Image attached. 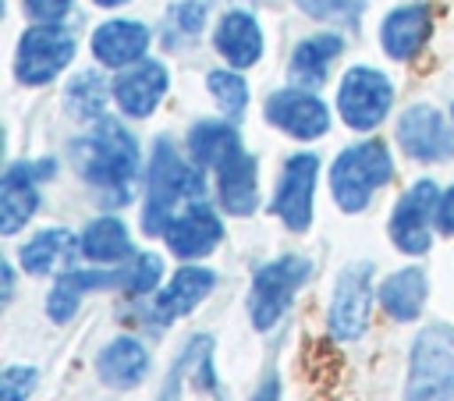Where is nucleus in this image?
Here are the masks:
<instances>
[{"label": "nucleus", "instance_id": "obj_1", "mask_svg": "<svg viewBox=\"0 0 454 401\" xmlns=\"http://www.w3.org/2000/svg\"><path fill=\"white\" fill-rule=\"evenodd\" d=\"M71 156L89 185L106 195H117V202H128L131 185L138 177V145L121 121L99 117L89 135L74 138Z\"/></svg>", "mask_w": 454, "mask_h": 401}, {"label": "nucleus", "instance_id": "obj_2", "mask_svg": "<svg viewBox=\"0 0 454 401\" xmlns=\"http://www.w3.org/2000/svg\"><path fill=\"white\" fill-rule=\"evenodd\" d=\"M206 181L199 163H184L177 156V149L160 138L153 145V160H149V174H145V213H142V231L145 234H163L167 224L177 216L181 202H195L202 199Z\"/></svg>", "mask_w": 454, "mask_h": 401}, {"label": "nucleus", "instance_id": "obj_3", "mask_svg": "<svg viewBox=\"0 0 454 401\" xmlns=\"http://www.w3.org/2000/svg\"><path fill=\"white\" fill-rule=\"evenodd\" d=\"M404 401H454V330L433 323L415 334Z\"/></svg>", "mask_w": 454, "mask_h": 401}, {"label": "nucleus", "instance_id": "obj_4", "mask_svg": "<svg viewBox=\"0 0 454 401\" xmlns=\"http://www.w3.org/2000/svg\"><path fill=\"white\" fill-rule=\"evenodd\" d=\"M394 174L390 153L383 142L369 138V142H355L348 149H340V156L330 167V192L333 202L344 213H358L369 206V199L376 195V188H383Z\"/></svg>", "mask_w": 454, "mask_h": 401}, {"label": "nucleus", "instance_id": "obj_5", "mask_svg": "<svg viewBox=\"0 0 454 401\" xmlns=\"http://www.w3.org/2000/svg\"><path fill=\"white\" fill-rule=\"evenodd\" d=\"M312 277V263L305 256H280L255 270L252 295H248V319L255 330H270L287 305L294 302L298 287Z\"/></svg>", "mask_w": 454, "mask_h": 401}, {"label": "nucleus", "instance_id": "obj_6", "mask_svg": "<svg viewBox=\"0 0 454 401\" xmlns=\"http://www.w3.org/2000/svg\"><path fill=\"white\" fill-rule=\"evenodd\" d=\"M71 57H74V35L57 21H39L18 43L14 75L21 85H46L71 64Z\"/></svg>", "mask_w": 454, "mask_h": 401}, {"label": "nucleus", "instance_id": "obj_7", "mask_svg": "<svg viewBox=\"0 0 454 401\" xmlns=\"http://www.w3.org/2000/svg\"><path fill=\"white\" fill-rule=\"evenodd\" d=\"M160 401H227L213 369V337L195 334L167 369Z\"/></svg>", "mask_w": 454, "mask_h": 401}, {"label": "nucleus", "instance_id": "obj_8", "mask_svg": "<svg viewBox=\"0 0 454 401\" xmlns=\"http://www.w3.org/2000/svg\"><path fill=\"white\" fill-rule=\"evenodd\" d=\"M390 103H394V85H390V78L383 71L358 64V67H351L340 78L337 110H340V117H344L348 128L372 131L390 114Z\"/></svg>", "mask_w": 454, "mask_h": 401}, {"label": "nucleus", "instance_id": "obj_9", "mask_svg": "<svg viewBox=\"0 0 454 401\" xmlns=\"http://www.w3.org/2000/svg\"><path fill=\"white\" fill-rule=\"evenodd\" d=\"M372 312V263L358 259L337 273L330 302V334L337 341H355L365 334Z\"/></svg>", "mask_w": 454, "mask_h": 401}, {"label": "nucleus", "instance_id": "obj_10", "mask_svg": "<svg viewBox=\"0 0 454 401\" xmlns=\"http://www.w3.org/2000/svg\"><path fill=\"white\" fill-rule=\"evenodd\" d=\"M397 142L419 163H440L454 156V128L429 103H415L397 117Z\"/></svg>", "mask_w": 454, "mask_h": 401}, {"label": "nucleus", "instance_id": "obj_11", "mask_svg": "<svg viewBox=\"0 0 454 401\" xmlns=\"http://www.w3.org/2000/svg\"><path fill=\"white\" fill-rule=\"evenodd\" d=\"M316 177H319V160L316 153H294L277 181L273 195V213L284 220L291 231H309L312 224V195H316Z\"/></svg>", "mask_w": 454, "mask_h": 401}, {"label": "nucleus", "instance_id": "obj_12", "mask_svg": "<svg viewBox=\"0 0 454 401\" xmlns=\"http://www.w3.org/2000/svg\"><path fill=\"white\" fill-rule=\"evenodd\" d=\"M440 192L433 181H415L390 213V241L408 256L429 252V224L436 220Z\"/></svg>", "mask_w": 454, "mask_h": 401}, {"label": "nucleus", "instance_id": "obj_13", "mask_svg": "<svg viewBox=\"0 0 454 401\" xmlns=\"http://www.w3.org/2000/svg\"><path fill=\"white\" fill-rule=\"evenodd\" d=\"M53 174V160L11 163L0 177V231L18 234L39 209V181Z\"/></svg>", "mask_w": 454, "mask_h": 401}, {"label": "nucleus", "instance_id": "obj_14", "mask_svg": "<svg viewBox=\"0 0 454 401\" xmlns=\"http://www.w3.org/2000/svg\"><path fill=\"white\" fill-rule=\"evenodd\" d=\"M266 121L280 131H287L291 138H319L330 128V114L323 106V99L309 89H280L266 99Z\"/></svg>", "mask_w": 454, "mask_h": 401}, {"label": "nucleus", "instance_id": "obj_15", "mask_svg": "<svg viewBox=\"0 0 454 401\" xmlns=\"http://www.w3.org/2000/svg\"><path fill=\"white\" fill-rule=\"evenodd\" d=\"M223 238V224L216 220V213L195 199L188 202L163 231V241L167 248L177 256V259H199V256H209Z\"/></svg>", "mask_w": 454, "mask_h": 401}, {"label": "nucleus", "instance_id": "obj_16", "mask_svg": "<svg viewBox=\"0 0 454 401\" xmlns=\"http://www.w3.org/2000/svg\"><path fill=\"white\" fill-rule=\"evenodd\" d=\"M106 287H124V266H117V270H67L57 277V284L46 295V316L53 323H67V319H74L82 295L106 291Z\"/></svg>", "mask_w": 454, "mask_h": 401}, {"label": "nucleus", "instance_id": "obj_17", "mask_svg": "<svg viewBox=\"0 0 454 401\" xmlns=\"http://www.w3.org/2000/svg\"><path fill=\"white\" fill-rule=\"evenodd\" d=\"M170 78L160 60H138L114 82V99L128 117H149L163 99Z\"/></svg>", "mask_w": 454, "mask_h": 401}, {"label": "nucleus", "instance_id": "obj_18", "mask_svg": "<svg viewBox=\"0 0 454 401\" xmlns=\"http://www.w3.org/2000/svg\"><path fill=\"white\" fill-rule=\"evenodd\" d=\"M216 287V273L206 266H181L170 284L156 295L153 302V319L156 323H177L181 316H188L202 298H209V291Z\"/></svg>", "mask_w": 454, "mask_h": 401}, {"label": "nucleus", "instance_id": "obj_19", "mask_svg": "<svg viewBox=\"0 0 454 401\" xmlns=\"http://www.w3.org/2000/svg\"><path fill=\"white\" fill-rule=\"evenodd\" d=\"M145 50H149V28L142 21L114 18L92 32V53L106 67H131L145 57Z\"/></svg>", "mask_w": 454, "mask_h": 401}, {"label": "nucleus", "instance_id": "obj_20", "mask_svg": "<svg viewBox=\"0 0 454 401\" xmlns=\"http://www.w3.org/2000/svg\"><path fill=\"white\" fill-rule=\"evenodd\" d=\"M429 7L426 4H404V7H394L387 18H383V28H380V43L387 50L390 60H411L426 39H429Z\"/></svg>", "mask_w": 454, "mask_h": 401}, {"label": "nucleus", "instance_id": "obj_21", "mask_svg": "<svg viewBox=\"0 0 454 401\" xmlns=\"http://www.w3.org/2000/svg\"><path fill=\"white\" fill-rule=\"evenodd\" d=\"M216 192L220 206L234 216H248L259 206V174H255V156L238 149L216 167Z\"/></svg>", "mask_w": 454, "mask_h": 401}, {"label": "nucleus", "instance_id": "obj_22", "mask_svg": "<svg viewBox=\"0 0 454 401\" xmlns=\"http://www.w3.org/2000/svg\"><path fill=\"white\" fill-rule=\"evenodd\" d=\"M96 373L106 387L114 390H131L145 380L149 373V351L142 348V341L135 337H114L110 344H103V351L96 355Z\"/></svg>", "mask_w": 454, "mask_h": 401}, {"label": "nucleus", "instance_id": "obj_23", "mask_svg": "<svg viewBox=\"0 0 454 401\" xmlns=\"http://www.w3.org/2000/svg\"><path fill=\"white\" fill-rule=\"evenodd\" d=\"M213 43L231 67H252L262 57V28L248 11H227L213 32Z\"/></svg>", "mask_w": 454, "mask_h": 401}, {"label": "nucleus", "instance_id": "obj_24", "mask_svg": "<svg viewBox=\"0 0 454 401\" xmlns=\"http://www.w3.org/2000/svg\"><path fill=\"white\" fill-rule=\"evenodd\" d=\"M78 252H82V238H74L67 227H50V231H39L35 238H28L18 248V263L28 273L46 277L53 270H64Z\"/></svg>", "mask_w": 454, "mask_h": 401}, {"label": "nucleus", "instance_id": "obj_25", "mask_svg": "<svg viewBox=\"0 0 454 401\" xmlns=\"http://www.w3.org/2000/svg\"><path fill=\"white\" fill-rule=\"evenodd\" d=\"M426 291H429L426 273L415 270V266H408V270H397V273H390V277L383 280V287H380V305H383V312H387L390 319L411 323V319H419V312H422V305H426Z\"/></svg>", "mask_w": 454, "mask_h": 401}, {"label": "nucleus", "instance_id": "obj_26", "mask_svg": "<svg viewBox=\"0 0 454 401\" xmlns=\"http://www.w3.org/2000/svg\"><path fill=\"white\" fill-rule=\"evenodd\" d=\"M340 50H344V39L333 35V32H319V35L301 39L294 46V53H291V78H294V85H319Z\"/></svg>", "mask_w": 454, "mask_h": 401}, {"label": "nucleus", "instance_id": "obj_27", "mask_svg": "<svg viewBox=\"0 0 454 401\" xmlns=\"http://www.w3.org/2000/svg\"><path fill=\"white\" fill-rule=\"evenodd\" d=\"M241 149L238 131L227 121H199L188 128V153L199 167H220L227 156Z\"/></svg>", "mask_w": 454, "mask_h": 401}, {"label": "nucleus", "instance_id": "obj_28", "mask_svg": "<svg viewBox=\"0 0 454 401\" xmlns=\"http://www.w3.org/2000/svg\"><path fill=\"white\" fill-rule=\"evenodd\" d=\"M82 256L92 263H124L131 259V238L117 216H99L82 231Z\"/></svg>", "mask_w": 454, "mask_h": 401}, {"label": "nucleus", "instance_id": "obj_29", "mask_svg": "<svg viewBox=\"0 0 454 401\" xmlns=\"http://www.w3.org/2000/svg\"><path fill=\"white\" fill-rule=\"evenodd\" d=\"M106 96H110V89H106L103 75L99 71H82V75L71 78V85L64 92V106L78 121H99L103 106H106Z\"/></svg>", "mask_w": 454, "mask_h": 401}, {"label": "nucleus", "instance_id": "obj_30", "mask_svg": "<svg viewBox=\"0 0 454 401\" xmlns=\"http://www.w3.org/2000/svg\"><path fill=\"white\" fill-rule=\"evenodd\" d=\"M206 85H209L213 99L220 103V110L227 117H241L245 114V106H248V85H245V78L238 71L216 67V71L206 75Z\"/></svg>", "mask_w": 454, "mask_h": 401}, {"label": "nucleus", "instance_id": "obj_31", "mask_svg": "<svg viewBox=\"0 0 454 401\" xmlns=\"http://www.w3.org/2000/svg\"><path fill=\"white\" fill-rule=\"evenodd\" d=\"M202 21H206V7H202L199 0H181V4H174V7L167 11V35H163L167 46H177V43L199 35V32H202Z\"/></svg>", "mask_w": 454, "mask_h": 401}, {"label": "nucleus", "instance_id": "obj_32", "mask_svg": "<svg viewBox=\"0 0 454 401\" xmlns=\"http://www.w3.org/2000/svg\"><path fill=\"white\" fill-rule=\"evenodd\" d=\"M163 277V259L156 252H138L124 263V291L128 295H145L160 284Z\"/></svg>", "mask_w": 454, "mask_h": 401}, {"label": "nucleus", "instance_id": "obj_33", "mask_svg": "<svg viewBox=\"0 0 454 401\" xmlns=\"http://www.w3.org/2000/svg\"><path fill=\"white\" fill-rule=\"evenodd\" d=\"M305 14L319 18V21H348L355 25L362 14V0H294Z\"/></svg>", "mask_w": 454, "mask_h": 401}, {"label": "nucleus", "instance_id": "obj_34", "mask_svg": "<svg viewBox=\"0 0 454 401\" xmlns=\"http://www.w3.org/2000/svg\"><path fill=\"white\" fill-rule=\"evenodd\" d=\"M39 373L32 366H4L0 373V401H28V394L35 390Z\"/></svg>", "mask_w": 454, "mask_h": 401}, {"label": "nucleus", "instance_id": "obj_35", "mask_svg": "<svg viewBox=\"0 0 454 401\" xmlns=\"http://www.w3.org/2000/svg\"><path fill=\"white\" fill-rule=\"evenodd\" d=\"M25 11L35 21H60L71 11V0H25Z\"/></svg>", "mask_w": 454, "mask_h": 401}, {"label": "nucleus", "instance_id": "obj_36", "mask_svg": "<svg viewBox=\"0 0 454 401\" xmlns=\"http://www.w3.org/2000/svg\"><path fill=\"white\" fill-rule=\"evenodd\" d=\"M436 227L443 231V234H454V185L440 195V202H436Z\"/></svg>", "mask_w": 454, "mask_h": 401}, {"label": "nucleus", "instance_id": "obj_37", "mask_svg": "<svg viewBox=\"0 0 454 401\" xmlns=\"http://www.w3.org/2000/svg\"><path fill=\"white\" fill-rule=\"evenodd\" d=\"M252 401H280V380H277V373H266V380L259 383V390L252 394Z\"/></svg>", "mask_w": 454, "mask_h": 401}, {"label": "nucleus", "instance_id": "obj_38", "mask_svg": "<svg viewBox=\"0 0 454 401\" xmlns=\"http://www.w3.org/2000/svg\"><path fill=\"white\" fill-rule=\"evenodd\" d=\"M0 277H4V302H11V287H14V273H11V263L0 266Z\"/></svg>", "mask_w": 454, "mask_h": 401}, {"label": "nucleus", "instance_id": "obj_39", "mask_svg": "<svg viewBox=\"0 0 454 401\" xmlns=\"http://www.w3.org/2000/svg\"><path fill=\"white\" fill-rule=\"evenodd\" d=\"M92 4H99V7H121V4H128V0H92Z\"/></svg>", "mask_w": 454, "mask_h": 401}, {"label": "nucleus", "instance_id": "obj_40", "mask_svg": "<svg viewBox=\"0 0 454 401\" xmlns=\"http://www.w3.org/2000/svg\"><path fill=\"white\" fill-rule=\"evenodd\" d=\"M450 114H454V110H450Z\"/></svg>", "mask_w": 454, "mask_h": 401}]
</instances>
